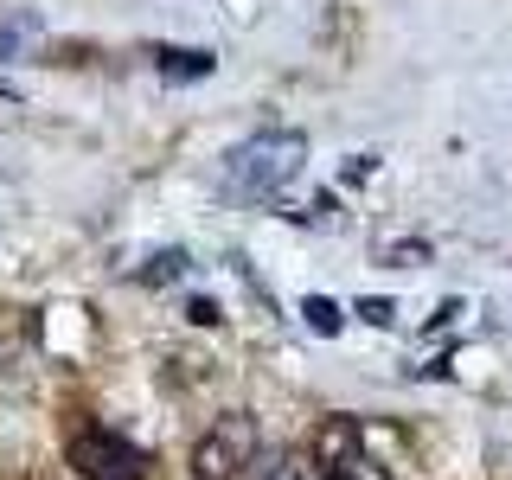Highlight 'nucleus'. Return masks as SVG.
Segmentation results:
<instances>
[{
    "label": "nucleus",
    "mask_w": 512,
    "mask_h": 480,
    "mask_svg": "<svg viewBox=\"0 0 512 480\" xmlns=\"http://www.w3.org/2000/svg\"><path fill=\"white\" fill-rule=\"evenodd\" d=\"M301 167H308V135H295V128H263L224 154V180L244 199H282V186Z\"/></svg>",
    "instance_id": "nucleus-1"
},
{
    "label": "nucleus",
    "mask_w": 512,
    "mask_h": 480,
    "mask_svg": "<svg viewBox=\"0 0 512 480\" xmlns=\"http://www.w3.org/2000/svg\"><path fill=\"white\" fill-rule=\"evenodd\" d=\"M301 314H308L314 333H340V308H333L327 295H308V301H301Z\"/></svg>",
    "instance_id": "nucleus-7"
},
{
    "label": "nucleus",
    "mask_w": 512,
    "mask_h": 480,
    "mask_svg": "<svg viewBox=\"0 0 512 480\" xmlns=\"http://www.w3.org/2000/svg\"><path fill=\"white\" fill-rule=\"evenodd\" d=\"M250 480H301V455H295V461H282V468H256Z\"/></svg>",
    "instance_id": "nucleus-8"
},
{
    "label": "nucleus",
    "mask_w": 512,
    "mask_h": 480,
    "mask_svg": "<svg viewBox=\"0 0 512 480\" xmlns=\"http://www.w3.org/2000/svg\"><path fill=\"white\" fill-rule=\"evenodd\" d=\"M186 320H199V327H212V320H218V308H212V301H186Z\"/></svg>",
    "instance_id": "nucleus-10"
},
{
    "label": "nucleus",
    "mask_w": 512,
    "mask_h": 480,
    "mask_svg": "<svg viewBox=\"0 0 512 480\" xmlns=\"http://www.w3.org/2000/svg\"><path fill=\"white\" fill-rule=\"evenodd\" d=\"M186 276V250H160V256H148V269H141V282H180Z\"/></svg>",
    "instance_id": "nucleus-5"
},
{
    "label": "nucleus",
    "mask_w": 512,
    "mask_h": 480,
    "mask_svg": "<svg viewBox=\"0 0 512 480\" xmlns=\"http://www.w3.org/2000/svg\"><path fill=\"white\" fill-rule=\"evenodd\" d=\"M64 461L84 480H148V455H141L135 442H122L116 429H77L71 448H64Z\"/></svg>",
    "instance_id": "nucleus-3"
},
{
    "label": "nucleus",
    "mask_w": 512,
    "mask_h": 480,
    "mask_svg": "<svg viewBox=\"0 0 512 480\" xmlns=\"http://www.w3.org/2000/svg\"><path fill=\"white\" fill-rule=\"evenodd\" d=\"M32 32H39V20H32V13H20V20H7V26H0V58H20V45L32 39Z\"/></svg>",
    "instance_id": "nucleus-6"
},
{
    "label": "nucleus",
    "mask_w": 512,
    "mask_h": 480,
    "mask_svg": "<svg viewBox=\"0 0 512 480\" xmlns=\"http://www.w3.org/2000/svg\"><path fill=\"white\" fill-rule=\"evenodd\" d=\"M154 64H160V71H167V77H212V52H186V45H167V52H154Z\"/></svg>",
    "instance_id": "nucleus-4"
},
{
    "label": "nucleus",
    "mask_w": 512,
    "mask_h": 480,
    "mask_svg": "<svg viewBox=\"0 0 512 480\" xmlns=\"http://www.w3.org/2000/svg\"><path fill=\"white\" fill-rule=\"evenodd\" d=\"M256 455H263V429L250 410H224L218 423H205V436L192 442V480H250Z\"/></svg>",
    "instance_id": "nucleus-2"
},
{
    "label": "nucleus",
    "mask_w": 512,
    "mask_h": 480,
    "mask_svg": "<svg viewBox=\"0 0 512 480\" xmlns=\"http://www.w3.org/2000/svg\"><path fill=\"white\" fill-rule=\"evenodd\" d=\"M359 314L372 320V327H391V314H397V308H391V301H359Z\"/></svg>",
    "instance_id": "nucleus-9"
}]
</instances>
